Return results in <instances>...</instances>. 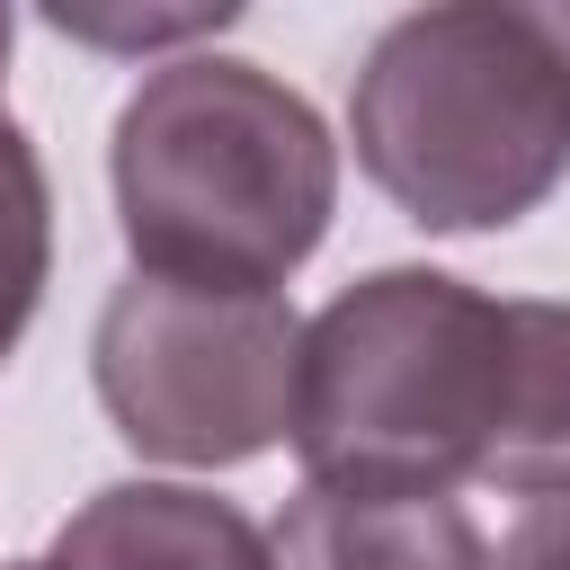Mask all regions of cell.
<instances>
[{
    "label": "cell",
    "mask_w": 570,
    "mask_h": 570,
    "mask_svg": "<svg viewBox=\"0 0 570 570\" xmlns=\"http://www.w3.org/2000/svg\"><path fill=\"white\" fill-rule=\"evenodd\" d=\"M134 276L276 294L338 214V142L303 89L240 53H169L107 142Z\"/></svg>",
    "instance_id": "6da1fadb"
},
{
    "label": "cell",
    "mask_w": 570,
    "mask_h": 570,
    "mask_svg": "<svg viewBox=\"0 0 570 570\" xmlns=\"http://www.w3.org/2000/svg\"><path fill=\"white\" fill-rule=\"evenodd\" d=\"M508 419V294L445 267H374L303 321L294 428L303 481L454 499L490 472Z\"/></svg>",
    "instance_id": "7a4b0ae2"
},
{
    "label": "cell",
    "mask_w": 570,
    "mask_h": 570,
    "mask_svg": "<svg viewBox=\"0 0 570 570\" xmlns=\"http://www.w3.org/2000/svg\"><path fill=\"white\" fill-rule=\"evenodd\" d=\"M356 169L419 232H508L570 178V62L543 9L445 0L392 18L347 89Z\"/></svg>",
    "instance_id": "3957f363"
},
{
    "label": "cell",
    "mask_w": 570,
    "mask_h": 570,
    "mask_svg": "<svg viewBox=\"0 0 570 570\" xmlns=\"http://www.w3.org/2000/svg\"><path fill=\"white\" fill-rule=\"evenodd\" d=\"M303 321L285 294L125 276L89 330L98 410L116 436L178 472H232L294 428Z\"/></svg>",
    "instance_id": "277c9868"
},
{
    "label": "cell",
    "mask_w": 570,
    "mask_h": 570,
    "mask_svg": "<svg viewBox=\"0 0 570 570\" xmlns=\"http://www.w3.org/2000/svg\"><path fill=\"white\" fill-rule=\"evenodd\" d=\"M53 570H276L258 517L196 481H107L80 499L45 552Z\"/></svg>",
    "instance_id": "5b68a950"
},
{
    "label": "cell",
    "mask_w": 570,
    "mask_h": 570,
    "mask_svg": "<svg viewBox=\"0 0 570 570\" xmlns=\"http://www.w3.org/2000/svg\"><path fill=\"white\" fill-rule=\"evenodd\" d=\"M267 543L276 570H490V543L463 517V499H401V490L303 481Z\"/></svg>",
    "instance_id": "8992f818"
},
{
    "label": "cell",
    "mask_w": 570,
    "mask_h": 570,
    "mask_svg": "<svg viewBox=\"0 0 570 570\" xmlns=\"http://www.w3.org/2000/svg\"><path fill=\"white\" fill-rule=\"evenodd\" d=\"M490 490H570V303L508 294V419L490 445Z\"/></svg>",
    "instance_id": "52a82bcc"
},
{
    "label": "cell",
    "mask_w": 570,
    "mask_h": 570,
    "mask_svg": "<svg viewBox=\"0 0 570 570\" xmlns=\"http://www.w3.org/2000/svg\"><path fill=\"white\" fill-rule=\"evenodd\" d=\"M9 36H18V18L0 9V80H9ZM45 276H53V187H45V160L27 142V125L0 107V365L27 338V321L45 303Z\"/></svg>",
    "instance_id": "ba28073f"
},
{
    "label": "cell",
    "mask_w": 570,
    "mask_h": 570,
    "mask_svg": "<svg viewBox=\"0 0 570 570\" xmlns=\"http://www.w3.org/2000/svg\"><path fill=\"white\" fill-rule=\"evenodd\" d=\"M240 9L214 0V9H89V0H53L45 27L80 36V45H116V53H151V45H187V36H223Z\"/></svg>",
    "instance_id": "9c48e42d"
},
{
    "label": "cell",
    "mask_w": 570,
    "mask_h": 570,
    "mask_svg": "<svg viewBox=\"0 0 570 570\" xmlns=\"http://www.w3.org/2000/svg\"><path fill=\"white\" fill-rule=\"evenodd\" d=\"M490 570H570V490H543L517 508V525L499 534Z\"/></svg>",
    "instance_id": "30bf717a"
},
{
    "label": "cell",
    "mask_w": 570,
    "mask_h": 570,
    "mask_svg": "<svg viewBox=\"0 0 570 570\" xmlns=\"http://www.w3.org/2000/svg\"><path fill=\"white\" fill-rule=\"evenodd\" d=\"M552 18V45H561V62H570V9H543Z\"/></svg>",
    "instance_id": "8fae6325"
},
{
    "label": "cell",
    "mask_w": 570,
    "mask_h": 570,
    "mask_svg": "<svg viewBox=\"0 0 570 570\" xmlns=\"http://www.w3.org/2000/svg\"><path fill=\"white\" fill-rule=\"evenodd\" d=\"M9 570H53V561H9Z\"/></svg>",
    "instance_id": "7c38bea8"
}]
</instances>
